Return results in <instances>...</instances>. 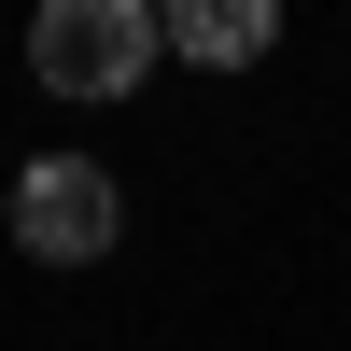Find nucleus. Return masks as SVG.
Masks as SVG:
<instances>
[{"mask_svg": "<svg viewBox=\"0 0 351 351\" xmlns=\"http://www.w3.org/2000/svg\"><path fill=\"white\" fill-rule=\"evenodd\" d=\"M169 56V28L141 14V0H43L28 14V84L43 99H71V112H112V99H141V71Z\"/></svg>", "mask_w": 351, "mask_h": 351, "instance_id": "nucleus-1", "label": "nucleus"}, {"mask_svg": "<svg viewBox=\"0 0 351 351\" xmlns=\"http://www.w3.org/2000/svg\"><path fill=\"white\" fill-rule=\"evenodd\" d=\"M112 225H127V183H112L99 155H28L14 169V239L43 253V267H99Z\"/></svg>", "mask_w": 351, "mask_h": 351, "instance_id": "nucleus-2", "label": "nucleus"}, {"mask_svg": "<svg viewBox=\"0 0 351 351\" xmlns=\"http://www.w3.org/2000/svg\"><path fill=\"white\" fill-rule=\"evenodd\" d=\"M155 28H169V56H197V71H253V56L281 43L267 0H183V14H155Z\"/></svg>", "mask_w": 351, "mask_h": 351, "instance_id": "nucleus-3", "label": "nucleus"}]
</instances>
